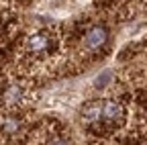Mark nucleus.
<instances>
[{
	"label": "nucleus",
	"mask_w": 147,
	"mask_h": 145,
	"mask_svg": "<svg viewBox=\"0 0 147 145\" xmlns=\"http://www.w3.org/2000/svg\"><path fill=\"white\" fill-rule=\"evenodd\" d=\"M110 78H113V74H110V71H104V74H100V76L94 80V86H96V88H102V86H106V84L110 82Z\"/></svg>",
	"instance_id": "obj_5"
},
{
	"label": "nucleus",
	"mask_w": 147,
	"mask_h": 145,
	"mask_svg": "<svg viewBox=\"0 0 147 145\" xmlns=\"http://www.w3.org/2000/svg\"><path fill=\"white\" fill-rule=\"evenodd\" d=\"M29 47H31V51H43L45 47H47V37L45 35H33V37L29 39Z\"/></svg>",
	"instance_id": "obj_3"
},
{
	"label": "nucleus",
	"mask_w": 147,
	"mask_h": 145,
	"mask_svg": "<svg viewBox=\"0 0 147 145\" xmlns=\"http://www.w3.org/2000/svg\"><path fill=\"white\" fill-rule=\"evenodd\" d=\"M49 145H69V143L63 141V139H59V137H53V139L49 141Z\"/></svg>",
	"instance_id": "obj_7"
},
{
	"label": "nucleus",
	"mask_w": 147,
	"mask_h": 145,
	"mask_svg": "<svg viewBox=\"0 0 147 145\" xmlns=\"http://www.w3.org/2000/svg\"><path fill=\"white\" fill-rule=\"evenodd\" d=\"M104 41H106V31L102 27H92L86 33V39H84L88 49H98L100 45H104Z\"/></svg>",
	"instance_id": "obj_1"
},
{
	"label": "nucleus",
	"mask_w": 147,
	"mask_h": 145,
	"mask_svg": "<svg viewBox=\"0 0 147 145\" xmlns=\"http://www.w3.org/2000/svg\"><path fill=\"white\" fill-rule=\"evenodd\" d=\"M121 115H123V108H121V104H119V102L108 100V102H104V104L100 106V117H102L104 121H108V123L119 121V119H121Z\"/></svg>",
	"instance_id": "obj_2"
},
{
	"label": "nucleus",
	"mask_w": 147,
	"mask_h": 145,
	"mask_svg": "<svg viewBox=\"0 0 147 145\" xmlns=\"http://www.w3.org/2000/svg\"><path fill=\"white\" fill-rule=\"evenodd\" d=\"M18 127H21V123H18L16 119H4V121H2V129H4V133H8V135L16 133Z\"/></svg>",
	"instance_id": "obj_4"
},
{
	"label": "nucleus",
	"mask_w": 147,
	"mask_h": 145,
	"mask_svg": "<svg viewBox=\"0 0 147 145\" xmlns=\"http://www.w3.org/2000/svg\"><path fill=\"white\" fill-rule=\"evenodd\" d=\"M16 96H18V90H16V88H10V90H8V94H6L4 98H6V102H14Z\"/></svg>",
	"instance_id": "obj_6"
}]
</instances>
